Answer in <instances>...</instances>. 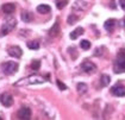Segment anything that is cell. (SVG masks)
<instances>
[{
    "instance_id": "cell-4",
    "label": "cell",
    "mask_w": 125,
    "mask_h": 120,
    "mask_svg": "<svg viewBox=\"0 0 125 120\" xmlns=\"http://www.w3.org/2000/svg\"><path fill=\"white\" fill-rule=\"evenodd\" d=\"M16 20L14 19H7L6 23H4V25L1 26V31H0V36H6L9 35L13 29L16 28Z\"/></svg>"
},
{
    "instance_id": "cell-5",
    "label": "cell",
    "mask_w": 125,
    "mask_h": 120,
    "mask_svg": "<svg viewBox=\"0 0 125 120\" xmlns=\"http://www.w3.org/2000/svg\"><path fill=\"white\" fill-rule=\"evenodd\" d=\"M81 68H82V70L86 73V74H94L96 71V65L93 63V62H91V61H83L82 62V64H81Z\"/></svg>"
},
{
    "instance_id": "cell-9",
    "label": "cell",
    "mask_w": 125,
    "mask_h": 120,
    "mask_svg": "<svg viewBox=\"0 0 125 120\" xmlns=\"http://www.w3.org/2000/svg\"><path fill=\"white\" fill-rule=\"evenodd\" d=\"M7 51H9V55L14 57V58H20L23 55V51L19 46H11V48H9Z\"/></svg>"
},
{
    "instance_id": "cell-13",
    "label": "cell",
    "mask_w": 125,
    "mask_h": 120,
    "mask_svg": "<svg viewBox=\"0 0 125 120\" xmlns=\"http://www.w3.org/2000/svg\"><path fill=\"white\" fill-rule=\"evenodd\" d=\"M21 20L24 21V23H30V21H32V19H33V16H32V13H30L28 11H24V12H21Z\"/></svg>"
},
{
    "instance_id": "cell-19",
    "label": "cell",
    "mask_w": 125,
    "mask_h": 120,
    "mask_svg": "<svg viewBox=\"0 0 125 120\" xmlns=\"http://www.w3.org/2000/svg\"><path fill=\"white\" fill-rule=\"evenodd\" d=\"M80 46H81V49H83V50H88V49L91 48V43H89L87 39H83V40L80 42Z\"/></svg>"
},
{
    "instance_id": "cell-7",
    "label": "cell",
    "mask_w": 125,
    "mask_h": 120,
    "mask_svg": "<svg viewBox=\"0 0 125 120\" xmlns=\"http://www.w3.org/2000/svg\"><path fill=\"white\" fill-rule=\"evenodd\" d=\"M111 93L115 96H125V87L123 84L118 83L111 88Z\"/></svg>"
},
{
    "instance_id": "cell-21",
    "label": "cell",
    "mask_w": 125,
    "mask_h": 120,
    "mask_svg": "<svg viewBox=\"0 0 125 120\" xmlns=\"http://www.w3.org/2000/svg\"><path fill=\"white\" fill-rule=\"evenodd\" d=\"M39 67H41V62H39V61H37V60L32 61V63H31V68H32V70H38Z\"/></svg>"
},
{
    "instance_id": "cell-17",
    "label": "cell",
    "mask_w": 125,
    "mask_h": 120,
    "mask_svg": "<svg viewBox=\"0 0 125 120\" xmlns=\"http://www.w3.org/2000/svg\"><path fill=\"white\" fill-rule=\"evenodd\" d=\"M67 4H68V0H56V7L58 10L64 9Z\"/></svg>"
},
{
    "instance_id": "cell-12",
    "label": "cell",
    "mask_w": 125,
    "mask_h": 120,
    "mask_svg": "<svg viewBox=\"0 0 125 120\" xmlns=\"http://www.w3.org/2000/svg\"><path fill=\"white\" fill-rule=\"evenodd\" d=\"M115 24H117L115 19H107L105 21V24H104V28H105V30H107L108 32H111V31L115 30Z\"/></svg>"
},
{
    "instance_id": "cell-16",
    "label": "cell",
    "mask_w": 125,
    "mask_h": 120,
    "mask_svg": "<svg viewBox=\"0 0 125 120\" xmlns=\"http://www.w3.org/2000/svg\"><path fill=\"white\" fill-rule=\"evenodd\" d=\"M28 48L29 49H32V50H38L39 49V43L36 42V40H32V42H28Z\"/></svg>"
},
{
    "instance_id": "cell-8",
    "label": "cell",
    "mask_w": 125,
    "mask_h": 120,
    "mask_svg": "<svg viewBox=\"0 0 125 120\" xmlns=\"http://www.w3.org/2000/svg\"><path fill=\"white\" fill-rule=\"evenodd\" d=\"M0 102H1L5 107H10V106H12V103H13V98L11 96L10 94L5 93V94H2V95L0 96Z\"/></svg>"
},
{
    "instance_id": "cell-25",
    "label": "cell",
    "mask_w": 125,
    "mask_h": 120,
    "mask_svg": "<svg viewBox=\"0 0 125 120\" xmlns=\"http://www.w3.org/2000/svg\"><path fill=\"white\" fill-rule=\"evenodd\" d=\"M122 25H123V28L125 29V18L123 19V20H122Z\"/></svg>"
},
{
    "instance_id": "cell-11",
    "label": "cell",
    "mask_w": 125,
    "mask_h": 120,
    "mask_svg": "<svg viewBox=\"0 0 125 120\" xmlns=\"http://www.w3.org/2000/svg\"><path fill=\"white\" fill-rule=\"evenodd\" d=\"M60 32H61V30H60V24H58V20H56V23L52 25V28L49 30V36L56 37V36H58Z\"/></svg>"
},
{
    "instance_id": "cell-14",
    "label": "cell",
    "mask_w": 125,
    "mask_h": 120,
    "mask_svg": "<svg viewBox=\"0 0 125 120\" xmlns=\"http://www.w3.org/2000/svg\"><path fill=\"white\" fill-rule=\"evenodd\" d=\"M83 33V29L82 28H77L75 29L73 32H70V39H76L79 36H81Z\"/></svg>"
},
{
    "instance_id": "cell-3",
    "label": "cell",
    "mask_w": 125,
    "mask_h": 120,
    "mask_svg": "<svg viewBox=\"0 0 125 120\" xmlns=\"http://www.w3.org/2000/svg\"><path fill=\"white\" fill-rule=\"evenodd\" d=\"M18 63L17 62H13V61H10V62H5L4 64L1 65L2 68V71L6 75H13L17 70H18Z\"/></svg>"
},
{
    "instance_id": "cell-26",
    "label": "cell",
    "mask_w": 125,
    "mask_h": 120,
    "mask_svg": "<svg viewBox=\"0 0 125 120\" xmlns=\"http://www.w3.org/2000/svg\"><path fill=\"white\" fill-rule=\"evenodd\" d=\"M0 120H2V119H1V118H0Z\"/></svg>"
},
{
    "instance_id": "cell-24",
    "label": "cell",
    "mask_w": 125,
    "mask_h": 120,
    "mask_svg": "<svg viewBox=\"0 0 125 120\" xmlns=\"http://www.w3.org/2000/svg\"><path fill=\"white\" fill-rule=\"evenodd\" d=\"M119 4H120V6H122V9L125 11V0H119Z\"/></svg>"
},
{
    "instance_id": "cell-6",
    "label": "cell",
    "mask_w": 125,
    "mask_h": 120,
    "mask_svg": "<svg viewBox=\"0 0 125 120\" xmlns=\"http://www.w3.org/2000/svg\"><path fill=\"white\" fill-rule=\"evenodd\" d=\"M17 117L19 119H23V120H29L31 118V110L29 107H21L18 113H17Z\"/></svg>"
},
{
    "instance_id": "cell-18",
    "label": "cell",
    "mask_w": 125,
    "mask_h": 120,
    "mask_svg": "<svg viewBox=\"0 0 125 120\" xmlns=\"http://www.w3.org/2000/svg\"><path fill=\"white\" fill-rule=\"evenodd\" d=\"M77 92L80 94H85L87 92V84L85 83H79L77 84Z\"/></svg>"
},
{
    "instance_id": "cell-20",
    "label": "cell",
    "mask_w": 125,
    "mask_h": 120,
    "mask_svg": "<svg viewBox=\"0 0 125 120\" xmlns=\"http://www.w3.org/2000/svg\"><path fill=\"white\" fill-rule=\"evenodd\" d=\"M110 81H111V79H110V76H108V75H105V74H104L103 76H101V84H103L104 87L108 86Z\"/></svg>"
},
{
    "instance_id": "cell-1",
    "label": "cell",
    "mask_w": 125,
    "mask_h": 120,
    "mask_svg": "<svg viewBox=\"0 0 125 120\" xmlns=\"http://www.w3.org/2000/svg\"><path fill=\"white\" fill-rule=\"evenodd\" d=\"M115 73H125V49H120L117 54L115 62Z\"/></svg>"
},
{
    "instance_id": "cell-15",
    "label": "cell",
    "mask_w": 125,
    "mask_h": 120,
    "mask_svg": "<svg viewBox=\"0 0 125 120\" xmlns=\"http://www.w3.org/2000/svg\"><path fill=\"white\" fill-rule=\"evenodd\" d=\"M50 6L49 5H44V4H42V5H39L37 6V11H38L39 13H43V14H47L50 12Z\"/></svg>"
},
{
    "instance_id": "cell-22",
    "label": "cell",
    "mask_w": 125,
    "mask_h": 120,
    "mask_svg": "<svg viewBox=\"0 0 125 120\" xmlns=\"http://www.w3.org/2000/svg\"><path fill=\"white\" fill-rule=\"evenodd\" d=\"M76 20H77L76 16L72 14V16H69V18H68V24H69V25H73V24H75V21H76Z\"/></svg>"
},
{
    "instance_id": "cell-10",
    "label": "cell",
    "mask_w": 125,
    "mask_h": 120,
    "mask_svg": "<svg viewBox=\"0 0 125 120\" xmlns=\"http://www.w3.org/2000/svg\"><path fill=\"white\" fill-rule=\"evenodd\" d=\"M1 10H2V11H4V13H6V14H12V13L14 12V10H16V5H14V4H12V2H9V4L2 5Z\"/></svg>"
},
{
    "instance_id": "cell-23",
    "label": "cell",
    "mask_w": 125,
    "mask_h": 120,
    "mask_svg": "<svg viewBox=\"0 0 125 120\" xmlns=\"http://www.w3.org/2000/svg\"><path fill=\"white\" fill-rule=\"evenodd\" d=\"M56 83H57L58 88H60L61 90H66V89H67V86H66L64 83H62L61 81H60V80H57V81H56Z\"/></svg>"
},
{
    "instance_id": "cell-2",
    "label": "cell",
    "mask_w": 125,
    "mask_h": 120,
    "mask_svg": "<svg viewBox=\"0 0 125 120\" xmlns=\"http://www.w3.org/2000/svg\"><path fill=\"white\" fill-rule=\"evenodd\" d=\"M44 81H47V80L43 76L33 75V76H29V77L24 79L23 81L17 82V86H20V84H39V83H43Z\"/></svg>"
}]
</instances>
